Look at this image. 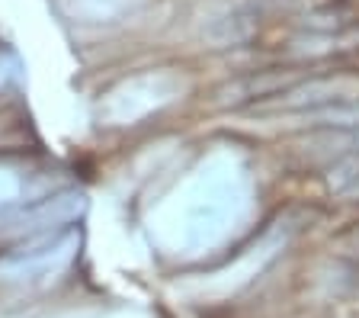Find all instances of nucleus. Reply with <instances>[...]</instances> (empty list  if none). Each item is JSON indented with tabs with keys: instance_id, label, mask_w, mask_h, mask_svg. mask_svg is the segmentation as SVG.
<instances>
[]
</instances>
